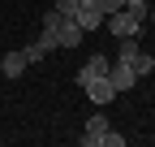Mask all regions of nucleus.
<instances>
[{
  "instance_id": "1a4fd4ad",
  "label": "nucleus",
  "mask_w": 155,
  "mask_h": 147,
  "mask_svg": "<svg viewBox=\"0 0 155 147\" xmlns=\"http://www.w3.org/2000/svg\"><path fill=\"white\" fill-rule=\"evenodd\" d=\"M138 52H142V48H138V35H129V39H121V48H116V61H129V65H134Z\"/></svg>"
},
{
  "instance_id": "9d476101",
  "label": "nucleus",
  "mask_w": 155,
  "mask_h": 147,
  "mask_svg": "<svg viewBox=\"0 0 155 147\" xmlns=\"http://www.w3.org/2000/svg\"><path fill=\"white\" fill-rule=\"evenodd\" d=\"M121 9H125V13L134 17V22H147V9H151V5H147V0H125Z\"/></svg>"
},
{
  "instance_id": "ddd939ff",
  "label": "nucleus",
  "mask_w": 155,
  "mask_h": 147,
  "mask_svg": "<svg viewBox=\"0 0 155 147\" xmlns=\"http://www.w3.org/2000/svg\"><path fill=\"white\" fill-rule=\"evenodd\" d=\"M99 147H125V134H116L112 125L104 130V138H99Z\"/></svg>"
},
{
  "instance_id": "20e7f679",
  "label": "nucleus",
  "mask_w": 155,
  "mask_h": 147,
  "mask_svg": "<svg viewBox=\"0 0 155 147\" xmlns=\"http://www.w3.org/2000/svg\"><path fill=\"white\" fill-rule=\"evenodd\" d=\"M104 130H108V117L104 113H91V121H86V130H82V147H99V138H104Z\"/></svg>"
},
{
  "instance_id": "dca6fc26",
  "label": "nucleus",
  "mask_w": 155,
  "mask_h": 147,
  "mask_svg": "<svg viewBox=\"0 0 155 147\" xmlns=\"http://www.w3.org/2000/svg\"><path fill=\"white\" fill-rule=\"evenodd\" d=\"M82 5H95V9H99V0H82Z\"/></svg>"
},
{
  "instance_id": "9b49d317",
  "label": "nucleus",
  "mask_w": 155,
  "mask_h": 147,
  "mask_svg": "<svg viewBox=\"0 0 155 147\" xmlns=\"http://www.w3.org/2000/svg\"><path fill=\"white\" fill-rule=\"evenodd\" d=\"M134 74H138V78H147V74H155V56H147V52H138V56H134Z\"/></svg>"
},
{
  "instance_id": "423d86ee",
  "label": "nucleus",
  "mask_w": 155,
  "mask_h": 147,
  "mask_svg": "<svg viewBox=\"0 0 155 147\" xmlns=\"http://www.w3.org/2000/svg\"><path fill=\"white\" fill-rule=\"evenodd\" d=\"M56 35H61V48H78V43H82V26H78L73 22V17H61V30H56Z\"/></svg>"
},
{
  "instance_id": "7ed1b4c3",
  "label": "nucleus",
  "mask_w": 155,
  "mask_h": 147,
  "mask_svg": "<svg viewBox=\"0 0 155 147\" xmlns=\"http://www.w3.org/2000/svg\"><path fill=\"white\" fill-rule=\"evenodd\" d=\"M108 65H112V61H108V56H99V52H95V56H91V61H86L82 69H78V87H86L91 78H108Z\"/></svg>"
},
{
  "instance_id": "0eeeda50",
  "label": "nucleus",
  "mask_w": 155,
  "mask_h": 147,
  "mask_svg": "<svg viewBox=\"0 0 155 147\" xmlns=\"http://www.w3.org/2000/svg\"><path fill=\"white\" fill-rule=\"evenodd\" d=\"M0 74H5V78H22V74H26V52H5Z\"/></svg>"
},
{
  "instance_id": "2eb2a0df",
  "label": "nucleus",
  "mask_w": 155,
  "mask_h": 147,
  "mask_svg": "<svg viewBox=\"0 0 155 147\" xmlns=\"http://www.w3.org/2000/svg\"><path fill=\"white\" fill-rule=\"evenodd\" d=\"M43 30H61V13H56V9L43 13ZM56 39H61V35H56Z\"/></svg>"
},
{
  "instance_id": "39448f33",
  "label": "nucleus",
  "mask_w": 155,
  "mask_h": 147,
  "mask_svg": "<svg viewBox=\"0 0 155 147\" xmlns=\"http://www.w3.org/2000/svg\"><path fill=\"white\" fill-rule=\"evenodd\" d=\"M82 91H86V100H95V104H108V100H116V91H112V82H108V78H91Z\"/></svg>"
},
{
  "instance_id": "f8f14e48",
  "label": "nucleus",
  "mask_w": 155,
  "mask_h": 147,
  "mask_svg": "<svg viewBox=\"0 0 155 147\" xmlns=\"http://www.w3.org/2000/svg\"><path fill=\"white\" fill-rule=\"evenodd\" d=\"M48 56V48H43V39H35V43H26V65H35V61H43Z\"/></svg>"
},
{
  "instance_id": "f3484780",
  "label": "nucleus",
  "mask_w": 155,
  "mask_h": 147,
  "mask_svg": "<svg viewBox=\"0 0 155 147\" xmlns=\"http://www.w3.org/2000/svg\"><path fill=\"white\" fill-rule=\"evenodd\" d=\"M147 5H151V0H147Z\"/></svg>"
},
{
  "instance_id": "6e6552de",
  "label": "nucleus",
  "mask_w": 155,
  "mask_h": 147,
  "mask_svg": "<svg viewBox=\"0 0 155 147\" xmlns=\"http://www.w3.org/2000/svg\"><path fill=\"white\" fill-rule=\"evenodd\" d=\"M73 22L82 26V30H99V26H104V13L95 9V5H82V9L73 13Z\"/></svg>"
},
{
  "instance_id": "4468645a",
  "label": "nucleus",
  "mask_w": 155,
  "mask_h": 147,
  "mask_svg": "<svg viewBox=\"0 0 155 147\" xmlns=\"http://www.w3.org/2000/svg\"><path fill=\"white\" fill-rule=\"evenodd\" d=\"M78 9H82V0H56V13L61 17H73Z\"/></svg>"
},
{
  "instance_id": "f03ea898",
  "label": "nucleus",
  "mask_w": 155,
  "mask_h": 147,
  "mask_svg": "<svg viewBox=\"0 0 155 147\" xmlns=\"http://www.w3.org/2000/svg\"><path fill=\"white\" fill-rule=\"evenodd\" d=\"M104 26H108V35H116V39H129V35H142V22H134V17H129L125 9L108 13V17H104Z\"/></svg>"
},
{
  "instance_id": "f257e3e1",
  "label": "nucleus",
  "mask_w": 155,
  "mask_h": 147,
  "mask_svg": "<svg viewBox=\"0 0 155 147\" xmlns=\"http://www.w3.org/2000/svg\"><path fill=\"white\" fill-rule=\"evenodd\" d=\"M108 82H112L116 95H125V91L138 87V74H134V65H129V61H112V65H108Z\"/></svg>"
}]
</instances>
